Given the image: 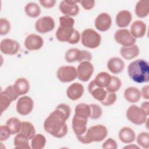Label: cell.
I'll use <instances>...</instances> for the list:
<instances>
[{
  "mask_svg": "<svg viewBox=\"0 0 149 149\" xmlns=\"http://www.w3.org/2000/svg\"><path fill=\"white\" fill-rule=\"evenodd\" d=\"M116 95L115 93L107 92L105 98L100 102L104 106H110L115 103L116 100Z\"/></svg>",
  "mask_w": 149,
  "mask_h": 149,
  "instance_id": "41",
  "label": "cell"
},
{
  "mask_svg": "<svg viewBox=\"0 0 149 149\" xmlns=\"http://www.w3.org/2000/svg\"><path fill=\"white\" fill-rule=\"evenodd\" d=\"M146 32V24L141 20H136L133 22L130 27V33L135 38H141Z\"/></svg>",
  "mask_w": 149,
  "mask_h": 149,
  "instance_id": "21",
  "label": "cell"
},
{
  "mask_svg": "<svg viewBox=\"0 0 149 149\" xmlns=\"http://www.w3.org/2000/svg\"><path fill=\"white\" fill-rule=\"evenodd\" d=\"M108 134L107 127L102 125H97L88 128L81 136H76L77 140L82 144H87L92 142H100L104 140Z\"/></svg>",
  "mask_w": 149,
  "mask_h": 149,
  "instance_id": "3",
  "label": "cell"
},
{
  "mask_svg": "<svg viewBox=\"0 0 149 149\" xmlns=\"http://www.w3.org/2000/svg\"><path fill=\"white\" fill-rule=\"evenodd\" d=\"M139 148V147L137 146H135L134 144H132L131 146H125L123 148Z\"/></svg>",
  "mask_w": 149,
  "mask_h": 149,
  "instance_id": "48",
  "label": "cell"
},
{
  "mask_svg": "<svg viewBox=\"0 0 149 149\" xmlns=\"http://www.w3.org/2000/svg\"><path fill=\"white\" fill-rule=\"evenodd\" d=\"M67 62L72 63L74 62H82L84 61H90L92 59L91 53L86 50H80L77 48L69 49L65 56Z\"/></svg>",
  "mask_w": 149,
  "mask_h": 149,
  "instance_id": "6",
  "label": "cell"
},
{
  "mask_svg": "<svg viewBox=\"0 0 149 149\" xmlns=\"http://www.w3.org/2000/svg\"><path fill=\"white\" fill-rule=\"evenodd\" d=\"M82 7L86 10H90L94 8L95 5L94 1H80Z\"/></svg>",
  "mask_w": 149,
  "mask_h": 149,
  "instance_id": "44",
  "label": "cell"
},
{
  "mask_svg": "<svg viewBox=\"0 0 149 149\" xmlns=\"http://www.w3.org/2000/svg\"><path fill=\"white\" fill-rule=\"evenodd\" d=\"M102 148L104 149H116L118 148V144L114 139L109 138L102 144Z\"/></svg>",
  "mask_w": 149,
  "mask_h": 149,
  "instance_id": "43",
  "label": "cell"
},
{
  "mask_svg": "<svg viewBox=\"0 0 149 149\" xmlns=\"http://www.w3.org/2000/svg\"><path fill=\"white\" fill-rule=\"evenodd\" d=\"M24 11L26 14L31 18L37 17L41 13L40 7L35 2L27 3L24 7Z\"/></svg>",
  "mask_w": 149,
  "mask_h": 149,
  "instance_id": "31",
  "label": "cell"
},
{
  "mask_svg": "<svg viewBox=\"0 0 149 149\" xmlns=\"http://www.w3.org/2000/svg\"><path fill=\"white\" fill-rule=\"evenodd\" d=\"M46 144V139L41 134H35L31 141V147L33 149H42Z\"/></svg>",
  "mask_w": 149,
  "mask_h": 149,
  "instance_id": "34",
  "label": "cell"
},
{
  "mask_svg": "<svg viewBox=\"0 0 149 149\" xmlns=\"http://www.w3.org/2000/svg\"><path fill=\"white\" fill-rule=\"evenodd\" d=\"M111 79V76L105 72L99 73L93 80L95 84L100 87L106 88L109 84Z\"/></svg>",
  "mask_w": 149,
  "mask_h": 149,
  "instance_id": "29",
  "label": "cell"
},
{
  "mask_svg": "<svg viewBox=\"0 0 149 149\" xmlns=\"http://www.w3.org/2000/svg\"><path fill=\"white\" fill-rule=\"evenodd\" d=\"M10 29V22L5 18L0 19V34L4 36L7 34Z\"/></svg>",
  "mask_w": 149,
  "mask_h": 149,
  "instance_id": "40",
  "label": "cell"
},
{
  "mask_svg": "<svg viewBox=\"0 0 149 149\" xmlns=\"http://www.w3.org/2000/svg\"><path fill=\"white\" fill-rule=\"evenodd\" d=\"M122 86V82L119 78L116 76H111V81L107 87L106 90L110 93H115L118 91Z\"/></svg>",
  "mask_w": 149,
  "mask_h": 149,
  "instance_id": "36",
  "label": "cell"
},
{
  "mask_svg": "<svg viewBox=\"0 0 149 149\" xmlns=\"http://www.w3.org/2000/svg\"><path fill=\"white\" fill-rule=\"evenodd\" d=\"M90 118L92 119H97L100 118L102 115V110L100 106L97 104H90Z\"/></svg>",
  "mask_w": 149,
  "mask_h": 149,
  "instance_id": "39",
  "label": "cell"
},
{
  "mask_svg": "<svg viewBox=\"0 0 149 149\" xmlns=\"http://www.w3.org/2000/svg\"><path fill=\"white\" fill-rule=\"evenodd\" d=\"M59 26L65 28H73L74 24V20L68 16H61L59 18Z\"/></svg>",
  "mask_w": 149,
  "mask_h": 149,
  "instance_id": "38",
  "label": "cell"
},
{
  "mask_svg": "<svg viewBox=\"0 0 149 149\" xmlns=\"http://www.w3.org/2000/svg\"><path fill=\"white\" fill-rule=\"evenodd\" d=\"M107 68L111 73L118 74L123 70L125 62L119 58L113 57L109 59L108 61Z\"/></svg>",
  "mask_w": 149,
  "mask_h": 149,
  "instance_id": "23",
  "label": "cell"
},
{
  "mask_svg": "<svg viewBox=\"0 0 149 149\" xmlns=\"http://www.w3.org/2000/svg\"><path fill=\"white\" fill-rule=\"evenodd\" d=\"M88 90L92 97L99 101H102L106 97L107 91L102 88L97 86L93 80H92L88 86Z\"/></svg>",
  "mask_w": 149,
  "mask_h": 149,
  "instance_id": "20",
  "label": "cell"
},
{
  "mask_svg": "<svg viewBox=\"0 0 149 149\" xmlns=\"http://www.w3.org/2000/svg\"><path fill=\"white\" fill-rule=\"evenodd\" d=\"M135 13L140 18L147 17L149 13V1L147 0L138 1L135 7Z\"/></svg>",
  "mask_w": 149,
  "mask_h": 149,
  "instance_id": "28",
  "label": "cell"
},
{
  "mask_svg": "<svg viewBox=\"0 0 149 149\" xmlns=\"http://www.w3.org/2000/svg\"><path fill=\"white\" fill-rule=\"evenodd\" d=\"M129 77L137 83H147L149 81V64L144 59H137L132 62L127 67Z\"/></svg>",
  "mask_w": 149,
  "mask_h": 149,
  "instance_id": "2",
  "label": "cell"
},
{
  "mask_svg": "<svg viewBox=\"0 0 149 149\" xmlns=\"http://www.w3.org/2000/svg\"><path fill=\"white\" fill-rule=\"evenodd\" d=\"M6 125L10 129L12 134L18 133L21 128L22 122L16 118H10L6 122Z\"/></svg>",
  "mask_w": 149,
  "mask_h": 149,
  "instance_id": "35",
  "label": "cell"
},
{
  "mask_svg": "<svg viewBox=\"0 0 149 149\" xmlns=\"http://www.w3.org/2000/svg\"><path fill=\"white\" fill-rule=\"evenodd\" d=\"M56 76L62 83L70 82L77 77V69L72 66H62L58 69Z\"/></svg>",
  "mask_w": 149,
  "mask_h": 149,
  "instance_id": "9",
  "label": "cell"
},
{
  "mask_svg": "<svg viewBox=\"0 0 149 149\" xmlns=\"http://www.w3.org/2000/svg\"><path fill=\"white\" fill-rule=\"evenodd\" d=\"M12 134L11 132L6 125H1L0 127V140L1 141L6 140Z\"/></svg>",
  "mask_w": 149,
  "mask_h": 149,
  "instance_id": "42",
  "label": "cell"
},
{
  "mask_svg": "<svg viewBox=\"0 0 149 149\" xmlns=\"http://www.w3.org/2000/svg\"><path fill=\"white\" fill-rule=\"evenodd\" d=\"M137 143L143 148H149V134L147 132H143L139 134L137 137Z\"/></svg>",
  "mask_w": 149,
  "mask_h": 149,
  "instance_id": "37",
  "label": "cell"
},
{
  "mask_svg": "<svg viewBox=\"0 0 149 149\" xmlns=\"http://www.w3.org/2000/svg\"><path fill=\"white\" fill-rule=\"evenodd\" d=\"M34 102L29 96L20 97L16 104V111L22 115H27L33 110Z\"/></svg>",
  "mask_w": 149,
  "mask_h": 149,
  "instance_id": "15",
  "label": "cell"
},
{
  "mask_svg": "<svg viewBox=\"0 0 149 149\" xmlns=\"http://www.w3.org/2000/svg\"><path fill=\"white\" fill-rule=\"evenodd\" d=\"M20 44L16 40L5 38L1 41L0 50L2 53L6 55H15L20 50Z\"/></svg>",
  "mask_w": 149,
  "mask_h": 149,
  "instance_id": "14",
  "label": "cell"
},
{
  "mask_svg": "<svg viewBox=\"0 0 149 149\" xmlns=\"http://www.w3.org/2000/svg\"><path fill=\"white\" fill-rule=\"evenodd\" d=\"M149 87L148 85H146L142 87L141 90L140 91L141 93V96H142L144 99L148 100L149 98Z\"/></svg>",
  "mask_w": 149,
  "mask_h": 149,
  "instance_id": "46",
  "label": "cell"
},
{
  "mask_svg": "<svg viewBox=\"0 0 149 149\" xmlns=\"http://www.w3.org/2000/svg\"><path fill=\"white\" fill-rule=\"evenodd\" d=\"M87 119L78 117L74 115L72 118V129L76 136L83 134L87 130Z\"/></svg>",
  "mask_w": 149,
  "mask_h": 149,
  "instance_id": "18",
  "label": "cell"
},
{
  "mask_svg": "<svg viewBox=\"0 0 149 149\" xmlns=\"http://www.w3.org/2000/svg\"><path fill=\"white\" fill-rule=\"evenodd\" d=\"M71 113L70 107L65 104H60L45 119L44 122V130L56 138H62L68 133L66 123Z\"/></svg>",
  "mask_w": 149,
  "mask_h": 149,
  "instance_id": "1",
  "label": "cell"
},
{
  "mask_svg": "<svg viewBox=\"0 0 149 149\" xmlns=\"http://www.w3.org/2000/svg\"><path fill=\"white\" fill-rule=\"evenodd\" d=\"M19 95L16 93L13 86H8L6 89L0 94V107L1 113L5 111L10 105L13 101L16 100Z\"/></svg>",
  "mask_w": 149,
  "mask_h": 149,
  "instance_id": "8",
  "label": "cell"
},
{
  "mask_svg": "<svg viewBox=\"0 0 149 149\" xmlns=\"http://www.w3.org/2000/svg\"><path fill=\"white\" fill-rule=\"evenodd\" d=\"M141 108L144 111V112L147 115H148V101H146L144 102L141 106Z\"/></svg>",
  "mask_w": 149,
  "mask_h": 149,
  "instance_id": "47",
  "label": "cell"
},
{
  "mask_svg": "<svg viewBox=\"0 0 149 149\" xmlns=\"http://www.w3.org/2000/svg\"><path fill=\"white\" fill-rule=\"evenodd\" d=\"M147 116L141 108L135 105L130 106L126 111L127 119L137 125H141L147 121Z\"/></svg>",
  "mask_w": 149,
  "mask_h": 149,
  "instance_id": "7",
  "label": "cell"
},
{
  "mask_svg": "<svg viewBox=\"0 0 149 149\" xmlns=\"http://www.w3.org/2000/svg\"><path fill=\"white\" fill-rule=\"evenodd\" d=\"M13 86L16 93L19 96L27 93L30 88V84L29 81L24 77H20L17 79L15 81Z\"/></svg>",
  "mask_w": 149,
  "mask_h": 149,
  "instance_id": "25",
  "label": "cell"
},
{
  "mask_svg": "<svg viewBox=\"0 0 149 149\" xmlns=\"http://www.w3.org/2000/svg\"><path fill=\"white\" fill-rule=\"evenodd\" d=\"M19 133L24 134L29 140H31L33 137L36 134V130L30 122H22L20 130Z\"/></svg>",
  "mask_w": 149,
  "mask_h": 149,
  "instance_id": "33",
  "label": "cell"
},
{
  "mask_svg": "<svg viewBox=\"0 0 149 149\" xmlns=\"http://www.w3.org/2000/svg\"><path fill=\"white\" fill-rule=\"evenodd\" d=\"M81 44L85 47L94 49L99 47L101 41V36L96 31L91 29L83 30L81 35Z\"/></svg>",
  "mask_w": 149,
  "mask_h": 149,
  "instance_id": "5",
  "label": "cell"
},
{
  "mask_svg": "<svg viewBox=\"0 0 149 149\" xmlns=\"http://www.w3.org/2000/svg\"><path fill=\"white\" fill-rule=\"evenodd\" d=\"M84 93L83 86L79 83H74L70 85L66 90L68 98L73 101L77 100L81 97Z\"/></svg>",
  "mask_w": 149,
  "mask_h": 149,
  "instance_id": "19",
  "label": "cell"
},
{
  "mask_svg": "<svg viewBox=\"0 0 149 149\" xmlns=\"http://www.w3.org/2000/svg\"><path fill=\"white\" fill-rule=\"evenodd\" d=\"M55 27V22L51 16H43L39 18L35 23L36 30L41 34L52 31Z\"/></svg>",
  "mask_w": 149,
  "mask_h": 149,
  "instance_id": "12",
  "label": "cell"
},
{
  "mask_svg": "<svg viewBox=\"0 0 149 149\" xmlns=\"http://www.w3.org/2000/svg\"><path fill=\"white\" fill-rule=\"evenodd\" d=\"M120 140L125 144L131 143L136 139V134L133 130L129 127H122L119 132Z\"/></svg>",
  "mask_w": 149,
  "mask_h": 149,
  "instance_id": "24",
  "label": "cell"
},
{
  "mask_svg": "<svg viewBox=\"0 0 149 149\" xmlns=\"http://www.w3.org/2000/svg\"><path fill=\"white\" fill-rule=\"evenodd\" d=\"M124 97L129 102L136 103L140 100L141 93L137 88L134 87H129L125 90Z\"/></svg>",
  "mask_w": 149,
  "mask_h": 149,
  "instance_id": "27",
  "label": "cell"
},
{
  "mask_svg": "<svg viewBox=\"0 0 149 149\" xmlns=\"http://www.w3.org/2000/svg\"><path fill=\"white\" fill-rule=\"evenodd\" d=\"M80 2V1L74 0H64L59 3V8L60 11L68 16H76L79 12V8L77 3Z\"/></svg>",
  "mask_w": 149,
  "mask_h": 149,
  "instance_id": "11",
  "label": "cell"
},
{
  "mask_svg": "<svg viewBox=\"0 0 149 149\" xmlns=\"http://www.w3.org/2000/svg\"><path fill=\"white\" fill-rule=\"evenodd\" d=\"M74 112V115L77 116L88 119L90 116V105L84 103L79 104L76 106Z\"/></svg>",
  "mask_w": 149,
  "mask_h": 149,
  "instance_id": "32",
  "label": "cell"
},
{
  "mask_svg": "<svg viewBox=\"0 0 149 149\" xmlns=\"http://www.w3.org/2000/svg\"><path fill=\"white\" fill-rule=\"evenodd\" d=\"M29 139L23 133H18L15 137L13 144L15 148H30Z\"/></svg>",
  "mask_w": 149,
  "mask_h": 149,
  "instance_id": "30",
  "label": "cell"
},
{
  "mask_svg": "<svg viewBox=\"0 0 149 149\" xmlns=\"http://www.w3.org/2000/svg\"><path fill=\"white\" fill-rule=\"evenodd\" d=\"M114 38L116 42L123 47L132 46L134 45L136 41L130 32L125 29H121L116 31L114 34Z\"/></svg>",
  "mask_w": 149,
  "mask_h": 149,
  "instance_id": "10",
  "label": "cell"
},
{
  "mask_svg": "<svg viewBox=\"0 0 149 149\" xmlns=\"http://www.w3.org/2000/svg\"><path fill=\"white\" fill-rule=\"evenodd\" d=\"M140 52V49L137 45L130 47H122L120 49L121 56L126 60H130L137 57Z\"/></svg>",
  "mask_w": 149,
  "mask_h": 149,
  "instance_id": "26",
  "label": "cell"
},
{
  "mask_svg": "<svg viewBox=\"0 0 149 149\" xmlns=\"http://www.w3.org/2000/svg\"><path fill=\"white\" fill-rule=\"evenodd\" d=\"M94 72V66L89 61L80 62L77 68V77L82 81H88Z\"/></svg>",
  "mask_w": 149,
  "mask_h": 149,
  "instance_id": "13",
  "label": "cell"
},
{
  "mask_svg": "<svg viewBox=\"0 0 149 149\" xmlns=\"http://www.w3.org/2000/svg\"><path fill=\"white\" fill-rule=\"evenodd\" d=\"M40 3L45 8H51L55 6L56 1L55 0H40Z\"/></svg>",
  "mask_w": 149,
  "mask_h": 149,
  "instance_id": "45",
  "label": "cell"
},
{
  "mask_svg": "<svg viewBox=\"0 0 149 149\" xmlns=\"http://www.w3.org/2000/svg\"><path fill=\"white\" fill-rule=\"evenodd\" d=\"M132 19V13L126 10H120L116 16V23L117 26L121 28L127 27Z\"/></svg>",
  "mask_w": 149,
  "mask_h": 149,
  "instance_id": "22",
  "label": "cell"
},
{
  "mask_svg": "<svg viewBox=\"0 0 149 149\" xmlns=\"http://www.w3.org/2000/svg\"><path fill=\"white\" fill-rule=\"evenodd\" d=\"M95 28L102 32L106 31L109 29L112 24V19L107 13L99 14L95 19Z\"/></svg>",
  "mask_w": 149,
  "mask_h": 149,
  "instance_id": "17",
  "label": "cell"
},
{
  "mask_svg": "<svg viewBox=\"0 0 149 149\" xmlns=\"http://www.w3.org/2000/svg\"><path fill=\"white\" fill-rule=\"evenodd\" d=\"M24 47L30 51L38 50L42 48L44 40L39 35L36 34H29L24 40Z\"/></svg>",
  "mask_w": 149,
  "mask_h": 149,
  "instance_id": "16",
  "label": "cell"
},
{
  "mask_svg": "<svg viewBox=\"0 0 149 149\" xmlns=\"http://www.w3.org/2000/svg\"><path fill=\"white\" fill-rule=\"evenodd\" d=\"M56 37L61 42L76 44L79 42L80 35L79 31L74 28H65L59 26L56 32Z\"/></svg>",
  "mask_w": 149,
  "mask_h": 149,
  "instance_id": "4",
  "label": "cell"
}]
</instances>
